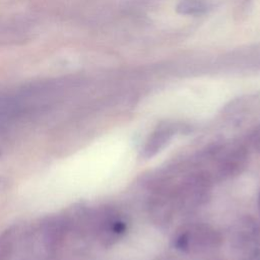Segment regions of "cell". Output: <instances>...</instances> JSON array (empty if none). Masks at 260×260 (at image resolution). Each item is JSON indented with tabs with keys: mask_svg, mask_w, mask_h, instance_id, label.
<instances>
[{
	"mask_svg": "<svg viewBox=\"0 0 260 260\" xmlns=\"http://www.w3.org/2000/svg\"><path fill=\"white\" fill-rule=\"evenodd\" d=\"M208 8L206 0H180L177 10L186 15H198L204 13Z\"/></svg>",
	"mask_w": 260,
	"mask_h": 260,
	"instance_id": "6da1fadb",
	"label": "cell"
}]
</instances>
